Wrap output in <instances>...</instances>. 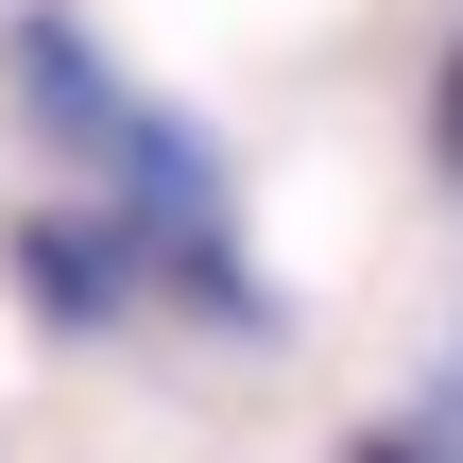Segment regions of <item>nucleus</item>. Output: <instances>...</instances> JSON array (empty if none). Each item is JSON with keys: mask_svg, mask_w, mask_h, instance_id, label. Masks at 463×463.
Instances as JSON below:
<instances>
[{"mask_svg": "<svg viewBox=\"0 0 463 463\" xmlns=\"http://www.w3.org/2000/svg\"><path fill=\"white\" fill-rule=\"evenodd\" d=\"M17 275H34L52 326H103L137 292V241H120V206H52V223H17Z\"/></svg>", "mask_w": 463, "mask_h": 463, "instance_id": "obj_1", "label": "nucleus"}, {"mask_svg": "<svg viewBox=\"0 0 463 463\" xmlns=\"http://www.w3.org/2000/svg\"><path fill=\"white\" fill-rule=\"evenodd\" d=\"M17 103H34L52 137H103V103H120V86L86 69V34H69V0H34V17H17Z\"/></svg>", "mask_w": 463, "mask_h": 463, "instance_id": "obj_2", "label": "nucleus"}, {"mask_svg": "<svg viewBox=\"0 0 463 463\" xmlns=\"http://www.w3.org/2000/svg\"><path fill=\"white\" fill-rule=\"evenodd\" d=\"M344 463H463V412H412V430H361Z\"/></svg>", "mask_w": 463, "mask_h": 463, "instance_id": "obj_3", "label": "nucleus"}, {"mask_svg": "<svg viewBox=\"0 0 463 463\" xmlns=\"http://www.w3.org/2000/svg\"><path fill=\"white\" fill-rule=\"evenodd\" d=\"M447 172H463V69H447Z\"/></svg>", "mask_w": 463, "mask_h": 463, "instance_id": "obj_4", "label": "nucleus"}]
</instances>
